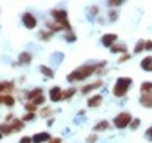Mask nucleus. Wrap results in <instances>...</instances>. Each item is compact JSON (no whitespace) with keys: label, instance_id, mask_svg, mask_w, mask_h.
I'll list each match as a JSON object with an SVG mask.
<instances>
[{"label":"nucleus","instance_id":"obj_23","mask_svg":"<svg viewBox=\"0 0 152 143\" xmlns=\"http://www.w3.org/2000/svg\"><path fill=\"white\" fill-rule=\"evenodd\" d=\"M52 114H53V109H52V108H49V106H46V108L40 109V117H43V118H48V117H50Z\"/></svg>","mask_w":152,"mask_h":143},{"label":"nucleus","instance_id":"obj_6","mask_svg":"<svg viewBox=\"0 0 152 143\" xmlns=\"http://www.w3.org/2000/svg\"><path fill=\"white\" fill-rule=\"evenodd\" d=\"M50 15L58 21V22H62V21H66L68 15H66V10L64 9H53L50 12Z\"/></svg>","mask_w":152,"mask_h":143},{"label":"nucleus","instance_id":"obj_27","mask_svg":"<svg viewBox=\"0 0 152 143\" xmlns=\"http://www.w3.org/2000/svg\"><path fill=\"white\" fill-rule=\"evenodd\" d=\"M25 111H27V112H31V114H34V112L37 111V106H36L33 102H27V103H25Z\"/></svg>","mask_w":152,"mask_h":143},{"label":"nucleus","instance_id":"obj_2","mask_svg":"<svg viewBox=\"0 0 152 143\" xmlns=\"http://www.w3.org/2000/svg\"><path fill=\"white\" fill-rule=\"evenodd\" d=\"M132 86V78L129 77H120L112 89V95L115 97H123L126 96V93L129 92V87Z\"/></svg>","mask_w":152,"mask_h":143},{"label":"nucleus","instance_id":"obj_15","mask_svg":"<svg viewBox=\"0 0 152 143\" xmlns=\"http://www.w3.org/2000/svg\"><path fill=\"white\" fill-rule=\"evenodd\" d=\"M42 95H43V90L40 87H36V89H33V90H30L27 93V99L28 100H34L36 97H39V96H42Z\"/></svg>","mask_w":152,"mask_h":143},{"label":"nucleus","instance_id":"obj_26","mask_svg":"<svg viewBox=\"0 0 152 143\" xmlns=\"http://www.w3.org/2000/svg\"><path fill=\"white\" fill-rule=\"evenodd\" d=\"M65 40H66L68 43H72V42H75V40H77V36H75V33H72V31H68V33L65 34Z\"/></svg>","mask_w":152,"mask_h":143},{"label":"nucleus","instance_id":"obj_30","mask_svg":"<svg viewBox=\"0 0 152 143\" xmlns=\"http://www.w3.org/2000/svg\"><path fill=\"white\" fill-rule=\"evenodd\" d=\"M34 118H36V114H31V112H27V114H25V115H24V117H22L21 120H22V121L25 123V121H33Z\"/></svg>","mask_w":152,"mask_h":143},{"label":"nucleus","instance_id":"obj_9","mask_svg":"<svg viewBox=\"0 0 152 143\" xmlns=\"http://www.w3.org/2000/svg\"><path fill=\"white\" fill-rule=\"evenodd\" d=\"M52 137L49 133H46V131H43V133H37V134H34L33 136V143H43V142H49Z\"/></svg>","mask_w":152,"mask_h":143},{"label":"nucleus","instance_id":"obj_20","mask_svg":"<svg viewBox=\"0 0 152 143\" xmlns=\"http://www.w3.org/2000/svg\"><path fill=\"white\" fill-rule=\"evenodd\" d=\"M13 133V130H12V127H10V124H6V123H3V124H0V134H4V136H9V134H12Z\"/></svg>","mask_w":152,"mask_h":143},{"label":"nucleus","instance_id":"obj_12","mask_svg":"<svg viewBox=\"0 0 152 143\" xmlns=\"http://www.w3.org/2000/svg\"><path fill=\"white\" fill-rule=\"evenodd\" d=\"M102 84H103V81H102V80H98V81H95V83H92V84H89V86H84V87L81 89V93H83V95H87V93H90L92 90L101 87Z\"/></svg>","mask_w":152,"mask_h":143},{"label":"nucleus","instance_id":"obj_38","mask_svg":"<svg viewBox=\"0 0 152 143\" xmlns=\"http://www.w3.org/2000/svg\"><path fill=\"white\" fill-rule=\"evenodd\" d=\"M145 50H152V40H148L146 43H145Z\"/></svg>","mask_w":152,"mask_h":143},{"label":"nucleus","instance_id":"obj_13","mask_svg":"<svg viewBox=\"0 0 152 143\" xmlns=\"http://www.w3.org/2000/svg\"><path fill=\"white\" fill-rule=\"evenodd\" d=\"M140 68L143 71H148V72H152V56H146L142 59L140 62Z\"/></svg>","mask_w":152,"mask_h":143},{"label":"nucleus","instance_id":"obj_3","mask_svg":"<svg viewBox=\"0 0 152 143\" xmlns=\"http://www.w3.org/2000/svg\"><path fill=\"white\" fill-rule=\"evenodd\" d=\"M132 121H133V118H132V115H130L129 112H120V114L114 118V125H115L117 128L123 130V128H126L127 125H130Z\"/></svg>","mask_w":152,"mask_h":143},{"label":"nucleus","instance_id":"obj_5","mask_svg":"<svg viewBox=\"0 0 152 143\" xmlns=\"http://www.w3.org/2000/svg\"><path fill=\"white\" fill-rule=\"evenodd\" d=\"M117 39H118L117 34H111V33H108V34H105V36L102 37L101 42H102V45H103L105 47L111 49V46H114V45L117 43Z\"/></svg>","mask_w":152,"mask_h":143},{"label":"nucleus","instance_id":"obj_42","mask_svg":"<svg viewBox=\"0 0 152 143\" xmlns=\"http://www.w3.org/2000/svg\"><path fill=\"white\" fill-rule=\"evenodd\" d=\"M4 96L6 95H0V105H3V103H4Z\"/></svg>","mask_w":152,"mask_h":143},{"label":"nucleus","instance_id":"obj_44","mask_svg":"<svg viewBox=\"0 0 152 143\" xmlns=\"http://www.w3.org/2000/svg\"><path fill=\"white\" fill-rule=\"evenodd\" d=\"M1 137H3V134H0V139H1Z\"/></svg>","mask_w":152,"mask_h":143},{"label":"nucleus","instance_id":"obj_8","mask_svg":"<svg viewBox=\"0 0 152 143\" xmlns=\"http://www.w3.org/2000/svg\"><path fill=\"white\" fill-rule=\"evenodd\" d=\"M139 102H140V105L143 108H152V92H149V93H142Z\"/></svg>","mask_w":152,"mask_h":143},{"label":"nucleus","instance_id":"obj_21","mask_svg":"<svg viewBox=\"0 0 152 143\" xmlns=\"http://www.w3.org/2000/svg\"><path fill=\"white\" fill-rule=\"evenodd\" d=\"M140 92L142 93H149V92H152V81H143L140 84Z\"/></svg>","mask_w":152,"mask_h":143},{"label":"nucleus","instance_id":"obj_24","mask_svg":"<svg viewBox=\"0 0 152 143\" xmlns=\"http://www.w3.org/2000/svg\"><path fill=\"white\" fill-rule=\"evenodd\" d=\"M145 43H146L145 40H139V42H137V45L134 46V53H136V55L145 50Z\"/></svg>","mask_w":152,"mask_h":143},{"label":"nucleus","instance_id":"obj_4","mask_svg":"<svg viewBox=\"0 0 152 143\" xmlns=\"http://www.w3.org/2000/svg\"><path fill=\"white\" fill-rule=\"evenodd\" d=\"M22 24H24L25 28L33 30V28H36V25H37V19H36L34 15H31V13H24V15H22Z\"/></svg>","mask_w":152,"mask_h":143},{"label":"nucleus","instance_id":"obj_10","mask_svg":"<svg viewBox=\"0 0 152 143\" xmlns=\"http://www.w3.org/2000/svg\"><path fill=\"white\" fill-rule=\"evenodd\" d=\"M31 59H33V56H31V53H28V52H21L19 56H18L19 65H30V63H31Z\"/></svg>","mask_w":152,"mask_h":143},{"label":"nucleus","instance_id":"obj_34","mask_svg":"<svg viewBox=\"0 0 152 143\" xmlns=\"http://www.w3.org/2000/svg\"><path fill=\"white\" fill-rule=\"evenodd\" d=\"M90 15H92V16H96V15H99V7H98L96 4L90 7Z\"/></svg>","mask_w":152,"mask_h":143},{"label":"nucleus","instance_id":"obj_40","mask_svg":"<svg viewBox=\"0 0 152 143\" xmlns=\"http://www.w3.org/2000/svg\"><path fill=\"white\" fill-rule=\"evenodd\" d=\"M10 120H15V118H13L12 114H7V115H6V121H10Z\"/></svg>","mask_w":152,"mask_h":143},{"label":"nucleus","instance_id":"obj_35","mask_svg":"<svg viewBox=\"0 0 152 143\" xmlns=\"http://www.w3.org/2000/svg\"><path fill=\"white\" fill-rule=\"evenodd\" d=\"M19 143H33V137H30V136H24V137L19 139Z\"/></svg>","mask_w":152,"mask_h":143},{"label":"nucleus","instance_id":"obj_14","mask_svg":"<svg viewBox=\"0 0 152 143\" xmlns=\"http://www.w3.org/2000/svg\"><path fill=\"white\" fill-rule=\"evenodd\" d=\"M111 52L112 53H127V46L124 43H115L114 46H111Z\"/></svg>","mask_w":152,"mask_h":143},{"label":"nucleus","instance_id":"obj_31","mask_svg":"<svg viewBox=\"0 0 152 143\" xmlns=\"http://www.w3.org/2000/svg\"><path fill=\"white\" fill-rule=\"evenodd\" d=\"M46 102V99H45V96L42 95V96H39V97H36L34 100H33V103L36 105V106H39V105H43Z\"/></svg>","mask_w":152,"mask_h":143},{"label":"nucleus","instance_id":"obj_32","mask_svg":"<svg viewBox=\"0 0 152 143\" xmlns=\"http://www.w3.org/2000/svg\"><path fill=\"white\" fill-rule=\"evenodd\" d=\"M139 125H140V120H139V118H134V120L130 123V128H132V130L139 128Z\"/></svg>","mask_w":152,"mask_h":143},{"label":"nucleus","instance_id":"obj_33","mask_svg":"<svg viewBox=\"0 0 152 143\" xmlns=\"http://www.w3.org/2000/svg\"><path fill=\"white\" fill-rule=\"evenodd\" d=\"M98 140V134L96 133H93V134H90L87 139H86V143H95Z\"/></svg>","mask_w":152,"mask_h":143},{"label":"nucleus","instance_id":"obj_41","mask_svg":"<svg viewBox=\"0 0 152 143\" xmlns=\"http://www.w3.org/2000/svg\"><path fill=\"white\" fill-rule=\"evenodd\" d=\"M4 92V83H0V95H3Z\"/></svg>","mask_w":152,"mask_h":143},{"label":"nucleus","instance_id":"obj_19","mask_svg":"<svg viewBox=\"0 0 152 143\" xmlns=\"http://www.w3.org/2000/svg\"><path fill=\"white\" fill-rule=\"evenodd\" d=\"M75 93H77V89H75V87H69V89L64 90V92H62V100H68V99H71Z\"/></svg>","mask_w":152,"mask_h":143},{"label":"nucleus","instance_id":"obj_7","mask_svg":"<svg viewBox=\"0 0 152 143\" xmlns=\"http://www.w3.org/2000/svg\"><path fill=\"white\" fill-rule=\"evenodd\" d=\"M62 92H64V90H62L59 86H56V87L50 89L49 96H50V100H52V102H59V100H62Z\"/></svg>","mask_w":152,"mask_h":143},{"label":"nucleus","instance_id":"obj_17","mask_svg":"<svg viewBox=\"0 0 152 143\" xmlns=\"http://www.w3.org/2000/svg\"><path fill=\"white\" fill-rule=\"evenodd\" d=\"M39 71H40L43 75L49 77V78H53V77H55L53 69H52V68H49V66H46V65H40V66H39Z\"/></svg>","mask_w":152,"mask_h":143},{"label":"nucleus","instance_id":"obj_16","mask_svg":"<svg viewBox=\"0 0 152 143\" xmlns=\"http://www.w3.org/2000/svg\"><path fill=\"white\" fill-rule=\"evenodd\" d=\"M109 128V123L106 121V120H102V121H99L95 127H93V131H105V130H108Z\"/></svg>","mask_w":152,"mask_h":143},{"label":"nucleus","instance_id":"obj_39","mask_svg":"<svg viewBox=\"0 0 152 143\" xmlns=\"http://www.w3.org/2000/svg\"><path fill=\"white\" fill-rule=\"evenodd\" d=\"M61 142H62V140H61V137H52L48 143H61Z\"/></svg>","mask_w":152,"mask_h":143},{"label":"nucleus","instance_id":"obj_11","mask_svg":"<svg viewBox=\"0 0 152 143\" xmlns=\"http://www.w3.org/2000/svg\"><path fill=\"white\" fill-rule=\"evenodd\" d=\"M102 100H103V97H102L101 95L92 96V97H89V100H87V106H89V108H98V106H101Z\"/></svg>","mask_w":152,"mask_h":143},{"label":"nucleus","instance_id":"obj_43","mask_svg":"<svg viewBox=\"0 0 152 143\" xmlns=\"http://www.w3.org/2000/svg\"><path fill=\"white\" fill-rule=\"evenodd\" d=\"M52 124H53V118H49L48 120V125H52Z\"/></svg>","mask_w":152,"mask_h":143},{"label":"nucleus","instance_id":"obj_22","mask_svg":"<svg viewBox=\"0 0 152 143\" xmlns=\"http://www.w3.org/2000/svg\"><path fill=\"white\" fill-rule=\"evenodd\" d=\"M52 36H53V33H50V31H40V33H39V37H40L43 42H49L52 39Z\"/></svg>","mask_w":152,"mask_h":143},{"label":"nucleus","instance_id":"obj_36","mask_svg":"<svg viewBox=\"0 0 152 143\" xmlns=\"http://www.w3.org/2000/svg\"><path fill=\"white\" fill-rule=\"evenodd\" d=\"M129 59H130V55H129V53H124V55H121V58L118 59V62L123 63V62H127Z\"/></svg>","mask_w":152,"mask_h":143},{"label":"nucleus","instance_id":"obj_18","mask_svg":"<svg viewBox=\"0 0 152 143\" xmlns=\"http://www.w3.org/2000/svg\"><path fill=\"white\" fill-rule=\"evenodd\" d=\"M10 127H12V130H13V133L15 131H19V130H22L24 128V121L22 120H12V123H10Z\"/></svg>","mask_w":152,"mask_h":143},{"label":"nucleus","instance_id":"obj_29","mask_svg":"<svg viewBox=\"0 0 152 143\" xmlns=\"http://www.w3.org/2000/svg\"><path fill=\"white\" fill-rule=\"evenodd\" d=\"M108 19H109L111 22L117 21V19H118V12H117V10H109V13H108Z\"/></svg>","mask_w":152,"mask_h":143},{"label":"nucleus","instance_id":"obj_25","mask_svg":"<svg viewBox=\"0 0 152 143\" xmlns=\"http://www.w3.org/2000/svg\"><path fill=\"white\" fill-rule=\"evenodd\" d=\"M4 105L6 106H13L15 105V97L12 95H6L4 96Z\"/></svg>","mask_w":152,"mask_h":143},{"label":"nucleus","instance_id":"obj_1","mask_svg":"<svg viewBox=\"0 0 152 143\" xmlns=\"http://www.w3.org/2000/svg\"><path fill=\"white\" fill-rule=\"evenodd\" d=\"M106 65V61H103L101 63H95V65H81L78 66L77 69H74L68 77V83H75V81H81V80H86L87 77L96 74V71L101 68V66H105Z\"/></svg>","mask_w":152,"mask_h":143},{"label":"nucleus","instance_id":"obj_28","mask_svg":"<svg viewBox=\"0 0 152 143\" xmlns=\"http://www.w3.org/2000/svg\"><path fill=\"white\" fill-rule=\"evenodd\" d=\"M123 3H124V0H109V1H106V4L109 7H117V6H121Z\"/></svg>","mask_w":152,"mask_h":143},{"label":"nucleus","instance_id":"obj_37","mask_svg":"<svg viewBox=\"0 0 152 143\" xmlns=\"http://www.w3.org/2000/svg\"><path fill=\"white\" fill-rule=\"evenodd\" d=\"M145 139H148V140H152V125L145 131Z\"/></svg>","mask_w":152,"mask_h":143}]
</instances>
